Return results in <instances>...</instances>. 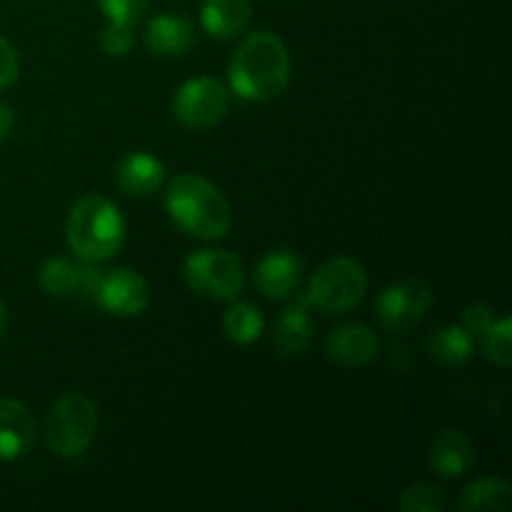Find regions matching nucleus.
<instances>
[{"mask_svg": "<svg viewBox=\"0 0 512 512\" xmlns=\"http://www.w3.org/2000/svg\"><path fill=\"white\" fill-rule=\"evenodd\" d=\"M483 350L485 358L490 363H495L498 368H510L512 360V320L510 315H505L503 320H495L483 335Z\"/></svg>", "mask_w": 512, "mask_h": 512, "instance_id": "obj_22", "label": "nucleus"}, {"mask_svg": "<svg viewBox=\"0 0 512 512\" xmlns=\"http://www.w3.org/2000/svg\"><path fill=\"white\" fill-rule=\"evenodd\" d=\"M230 90L248 103H268L290 83V55L283 40L268 30H255L230 60Z\"/></svg>", "mask_w": 512, "mask_h": 512, "instance_id": "obj_1", "label": "nucleus"}, {"mask_svg": "<svg viewBox=\"0 0 512 512\" xmlns=\"http://www.w3.org/2000/svg\"><path fill=\"white\" fill-rule=\"evenodd\" d=\"M165 210L183 233L198 240L225 238L233 220L228 198L210 180L183 173L165 190Z\"/></svg>", "mask_w": 512, "mask_h": 512, "instance_id": "obj_2", "label": "nucleus"}, {"mask_svg": "<svg viewBox=\"0 0 512 512\" xmlns=\"http://www.w3.org/2000/svg\"><path fill=\"white\" fill-rule=\"evenodd\" d=\"M433 305V290L423 280H400L378 298V318L388 330H408L425 318Z\"/></svg>", "mask_w": 512, "mask_h": 512, "instance_id": "obj_9", "label": "nucleus"}, {"mask_svg": "<svg viewBox=\"0 0 512 512\" xmlns=\"http://www.w3.org/2000/svg\"><path fill=\"white\" fill-rule=\"evenodd\" d=\"M98 5L110 23L133 25V28L148 10V0H98Z\"/></svg>", "mask_w": 512, "mask_h": 512, "instance_id": "obj_25", "label": "nucleus"}, {"mask_svg": "<svg viewBox=\"0 0 512 512\" xmlns=\"http://www.w3.org/2000/svg\"><path fill=\"white\" fill-rule=\"evenodd\" d=\"M165 183V165L160 163L155 155L130 153L120 160L118 165V185L128 195L135 198H148V195L158 193Z\"/></svg>", "mask_w": 512, "mask_h": 512, "instance_id": "obj_18", "label": "nucleus"}, {"mask_svg": "<svg viewBox=\"0 0 512 512\" xmlns=\"http://www.w3.org/2000/svg\"><path fill=\"white\" fill-rule=\"evenodd\" d=\"M20 75V58L18 50L13 48L8 38L0 35V90L10 88Z\"/></svg>", "mask_w": 512, "mask_h": 512, "instance_id": "obj_27", "label": "nucleus"}, {"mask_svg": "<svg viewBox=\"0 0 512 512\" xmlns=\"http://www.w3.org/2000/svg\"><path fill=\"white\" fill-rule=\"evenodd\" d=\"M303 273V258H300L295 250H270V253L263 255L260 263L255 265V288H258L265 298H288V295H293L295 290H298Z\"/></svg>", "mask_w": 512, "mask_h": 512, "instance_id": "obj_11", "label": "nucleus"}, {"mask_svg": "<svg viewBox=\"0 0 512 512\" xmlns=\"http://www.w3.org/2000/svg\"><path fill=\"white\" fill-rule=\"evenodd\" d=\"M512 505V488L503 478H483L463 490L458 508L463 512H508Z\"/></svg>", "mask_w": 512, "mask_h": 512, "instance_id": "obj_19", "label": "nucleus"}, {"mask_svg": "<svg viewBox=\"0 0 512 512\" xmlns=\"http://www.w3.org/2000/svg\"><path fill=\"white\" fill-rule=\"evenodd\" d=\"M230 108V90L210 75L185 80L173 95V118L183 128H213Z\"/></svg>", "mask_w": 512, "mask_h": 512, "instance_id": "obj_7", "label": "nucleus"}, {"mask_svg": "<svg viewBox=\"0 0 512 512\" xmlns=\"http://www.w3.org/2000/svg\"><path fill=\"white\" fill-rule=\"evenodd\" d=\"M325 350H328L330 360H335L343 368H365L378 358L380 340L368 325L345 323L330 330Z\"/></svg>", "mask_w": 512, "mask_h": 512, "instance_id": "obj_12", "label": "nucleus"}, {"mask_svg": "<svg viewBox=\"0 0 512 512\" xmlns=\"http://www.w3.org/2000/svg\"><path fill=\"white\" fill-rule=\"evenodd\" d=\"M5 328H8V313H5L3 303H0V340H3V335H5Z\"/></svg>", "mask_w": 512, "mask_h": 512, "instance_id": "obj_29", "label": "nucleus"}, {"mask_svg": "<svg viewBox=\"0 0 512 512\" xmlns=\"http://www.w3.org/2000/svg\"><path fill=\"white\" fill-rule=\"evenodd\" d=\"M98 433V408L83 393H65L45 413V445L58 458H78Z\"/></svg>", "mask_w": 512, "mask_h": 512, "instance_id": "obj_4", "label": "nucleus"}, {"mask_svg": "<svg viewBox=\"0 0 512 512\" xmlns=\"http://www.w3.org/2000/svg\"><path fill=\"white\" fill-rule=\"evenodd\" d=\"M35 420L23 403L0 398V460H18L33 448Z\"/></svg>", "mask_w": 512, "mask_h": 512, "instance_id": "obj_14", "label": "nucleus"}, {"mask_svg": "<svg viewBox=\"0 0 512 512\" xmlns=\"http://www.w3.org/2000/svg\"><path fill=\"white\" fill-rule=\"evenodd\" d=\"M475 338L463 325H445L430 340V353L440 365H463L473 358Z\"/></svg>", "mask_w": 512, "mask_h": 512, "instance_id": "obj_20", "label": "nucleus"}, {"mask_svg": "<svg viewBox=\"0 0 512 512\" xmlns=\"http://www.w3.org/2000/svg\"><path fill=\"white\" fill-rule=\"evenodd\" d=\"M100 268L95 263H73L65 258L45 260L38 273L40 288L60 300H93Z\"/></svg>", "mask_w": 512, "mask_h": 512, "instance_id": "obj_10", "label": "nucleus"}, {"mask_svg": "<svg viewBox=\"0 0 512 512\" xmlns=\"http://www.w3.org/2000/svg\"><path fill=\"white\" fill-rule=\"evenodd\" d=\"M253 18L250 0H203L200 5V25L208 35L218 40H230L243 33Z\"/></svg>", "mask_w": 512, "mask_h": 512, "instance_id": "obj_17", "label": "nucleus"}, {"mask_svg": "<svg viewBox=\"0 0 512 512\" xmlns=\"http://www.w3.org/2000/svg\"><path fill=\"white\" fill-rule=\"evenodd\" d=\"M195 30L188 18L175 13H163L153 18L145 30V48L155 58H183L193 50Z\"/></svg>", "mask_w": 512, "mask_h": 512, "instance_id": "obj_13", "label": "nucleus"}, {"mask_svg": "<svg viewBox=\"0 0 512 512\" xmlns=\"http://www.w3.org/2000/svg\"><path fill=\"white\" fill-rule=\"evenodd\" d=\"M445 505L448 500H445L443 490L430 483L410 485L398 500V508L403 512H443Z\"/></svg>", "mask_w": 512, "mask_h": 512, "instance_id": "obj_23", "label": "nucleus"}, {"mask_svg": "<svg viewBox=\"0 0 512 512\" xmlns=\"http://www.w3.org/2000/svg\"><path fill=\"white\" fill-rule=\"evenodd\" d=\"M493 323H495V310L485 303L470 305V308L463 310V318H460V325H463L473 338H480V335H483Z\"/></svg>", "mask_w": 512, "mask_h": 512, "instance_id": "obj_26", "label": "nucleus"}, {"mask_svg": "<svg viewBox=\"0 0 512 512\" xmlns=\"http://www.w3.org/2000/svg\"><path fill=\"white\" fill-rule=\"evenodd\" d=\"M135 43V33L133 25H123V23H110L100 30V48H103L105 55L110 58H125L130 53Z\"/></svg>", "mask_w": 512, "mask_h": 512, "instance_id": "obj_24", "label": "nucleus"}, {"mask_svg": "<svg viewBox=\"0 0 512 512\" xmlns=\"http://www.w3.org/2000/svg\"><path fill=\"white\" fill-rule=\"evenodd\" d=\"M313 333L315 325L310 318L308 295H295L275 320V345H278L280 353L298 355L308 348Z\"/></svg>", "mask_w": 512, "mask_h": 512, "instance_id": "obj_16", "label": "nucleus"}, {"mask_svg": "<svg viewBox=\"0 0 512 512\" xmlns=\"http://www.w3.org/2000/svg\"><path fill=\"white\" fill-rule=\"evenodd\" d=\"M428 463L440 478H460L475 463L473 443L468 440V435L455 428L440 430L430 445Z\"/></svg>", "mask_w": 512, "mask_h": 512, "instance_id": "obj_15", "label": "nucleus"}, {"mask_svg": "<svg viewBox=\"0 0 512 512\" xmlns=\"http://www.w3.org/2000/svg\"><path fill=\"white\" fill-rule=\"evenodd\" d=\"M90 303L103 308L105 313L118 315V318H135L150 305V285L138 270H100Z\"/></svg>", "mask_w": 512, "mask_h": 512, "instance_id": "obj_8", "label": "nucleus"}, {"mask_svg": "<svg viewBox=\"0 0 512 512\" xmlns=\"http://www.w3.org/2000/svg\"><path fill=\"white\" fill-rule=\"evenodd\" d=\"M128 223L113 200L90 193L73 205L65 223V243L83 263H103L120 253Z\"/></svg>", "mask_w": 512, "mask_h": 512, "instance_id": "obj_3", "label": "nucleus"}, {"mask_svg": "<svg viewBox=\"0 0 512 512\" xmlns=\"http://www.w3.org/2000/svg\"><path fill=\"white\" fill-rule=\"evenodd\" d=\"M368 273L355 258H333L315 270L308 285V300L323 313H348L363 300Z\"/></svg>", "mask_w": 512, "mask_h": 512, "instance_id": "obj_5", "label": "nucleus"}, {"mask_svg": "<svg viewBox=\"0 0 512 512\" xmlns=\"http://www.w3.org/2000/svg\"><path fill=\"white\" fill-rule=\"evenodd\" d=\"M223 328L228 340L238 345H253L255 340H260L265 330V318L253 303H233L225 313Z\"/></svg>", "mask_w": 512, "mask_h": 512, "instance_id": "obj_21", "label": "nucleus"}, {"mask_svg": "<svg viewBox=\"0 0 512 512\" xmlns=\"http://www.w3.org/2000/svg\"><path fill=\"white\" fill-rule=\"evenodd\" d=\"M188 288L213 300H235L245 290V268L228 250H198L183 265Z\"/></svg>", "mask_w": 512, "mask_h": 512, "instance_id": "obj_6", "label": "nucleus"}, {"mask_svg": "<svg viewBox=\"0 0 512 512\" xmlns=\"http://www.w3.org/2000/svg\"><path fill=\"white\" fill-rule=\"evenodd\" d=\"M13 128H15L13 108H10L8 103H3V100H0V143H5V140L10 138Z\"/></svg>", "mask_w": 512, "mask_h": 512, "instance_id": "obj_28", "label": "nucleus"}]
</instances>
